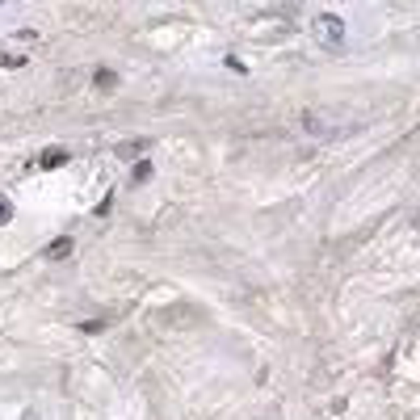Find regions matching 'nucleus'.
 <instances>
[{
	"label": "nucleus",
	"instance_id": "5",
	"mask_svg": "<svg viewBox=\"0 0 420 420\" xmlns=\"http://www.w3.org/2000/svg\"><path fill=\"white\" fill-rule=\"evenodd\" d=\"M0 68H26V55H0Z\"/></svg>",
	"mask_w": 420,
	"mask_h": 420
},
{
	"label": "nucleus",
	"instance_id": "3",
	"mask_svg": "<svg viewBox=\"0 0 420 420\" xmlns=\"http://www.w3.org/2000/svg\"><path fill=\"white\" fill-rule=\"evenodd\" d=\"M147 177H151V164H147V160H143V164H135V177H131V181H135V185H143Z\"/></svg>",
	"mask_w": 420,
	"mask_h": 420
},
{
	"label": "nucleus",
	"instance_id": "1",
	"mask_svg": "<svg viewBox=\"0 0 420 420\" xmlns=\"http://www.w3.org/2000/svg\"><path fill=\"white\" fill-rule=\"evenodd\" d=\"M315 30H320L324 38H332V42H341V34H345L341 17H320V21H315Z\"/></svg>",
	"mask_w": 420,
	"mask_h": 420
},
{
	"label": "nucleus",
	"instance_id": "6",
	"mask_svg": "<svg viewBox=\"0 0 420 420\" xmlns=\"http://www.w3.org/2000/svg\"><path fill=\"white\" fill-rule=\"evenodd\" d=\"M42 164H46V169H50V164H64V151H46V155H42Z\"/></svg>",
	"mask_w": 420,
	"mask_h": 420
},
{
	"label": "nucleus",
	"instance_id": "2",
	"mask_svg": "<svg viewBox=\"0 0 420 420\" xmlns=\"http://www.w3.org/2000/svg\"><path fill=\"white\" fill-rule=\"evenodd\" d=\"M68 252H72V240H55V244L46 248V256H50V260H59V256H68Z\"/></svg>",
	"mask_w": 420,
	"mask_h": 420
},
{
	"label": "nucleus",
	"instance_id": "7",
	"mask_svg": "<svg viewBox=\"0 0 420 420\" xmlns=\"http://www.w3.org/2000/svg\"><path fill=\"white\" fill-rule=\"evenodd\" d=\"M416 223H420V215H416Z\"/></svg>",
	"mask_w": 420,
	"mask_h": 420
},
{
	"label": "nucleus",
	"instance_id": "4",
	"mask_svg": "<svg viewBox=\"0 0 420 420\" xmlns=\"http://www.w3.org/2000/svg\"><path fill=\"white\" fill-rule=\"evenodd\" d=\"M9 219H13V206H9V198H5V193H0V227H5Z\"/></svg>",
	"mask_w": 420,
	"mask_h": 420
}]
</instances>
